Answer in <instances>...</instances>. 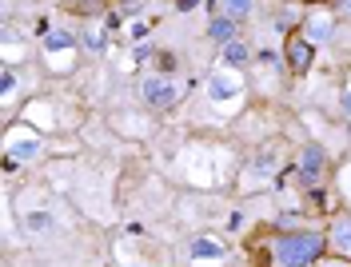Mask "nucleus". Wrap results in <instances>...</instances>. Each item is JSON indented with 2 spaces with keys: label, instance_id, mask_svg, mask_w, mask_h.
I'll use <instances>...</instances> for the list:
<instances>
[{
  "label": "nucleus",
  "instance_id": "obj_16",
  "mask_svg": "<svg viewBox=\"0 0 351 267\" xmlns=\"http://www.w3.org/2000/svg\"><path fill=\"white\" fill-rule=\"evenodd\" d=\"M348 112H351V92H348Z\"/></svg>",
  "mask_w": 351,
  "mask_h": 267
},
{
  "label": "nucleus",
  "instance_id": "obj_9",
  "mask_svg": "<svg viewBox=\"0 0 351 267\" xmlns=\"http://www.w3.org/2000/svg\"><path fill=\"white\" fill-rule=\"evenodd\" d=\"M335 247L351 251V223H335Z\"/></svg>",
  "mask_w": 351,
  "mask_h": 267
},
{
  "label": "nucleus",
  "instance_id": "obj_8",
  "mask_svg": "<svg viewBox=\"0 0 351 267\" xmlns=\"http://www.w3.org/2000/svg\"><path fill=\"white\" fill-rule=\"evenodd\" d=\"M219 4H223L219 12H223V16H232V21H243V16L252 12V0H219Z\"/></svg>",
  "mask_w": 351,
  "mask_h": 267
},
{
  "label": "nucleus",
  "instance_id": "obj_2",
  "mask_svg": "<svg viewBox=\"0 0 351 267\" xmlns=\"http://www.w3.org/2000/svg\"><path fill=\"white\" fill-rule=\"evenodd\" d=\"M144 100L152 104V108H172L176 100H180V88H176L172 80H144Z\"/></svg>",
  "mask_w": 351,
  "mask_h": 267
},
{
  "label": "nucleus",
  "instance_id": "obj_10",
  "mask_svg": "<svg viewBox=\"0 0 351 267\" xmlns=\"http://www.w3.org/2000/svg\"><path fill=\"white\" fill-rule=\"evenodd\" d=\"M48 48H72V36L68 32H48V40H44Z\"/></svg>",
  "mask_w": 351,
  "mask_h": 267
},
{
  "label": "nucleus",
  "instance_id": "obj_12",
  "mask_svg": "<svg viewBox=\"0 0 351 267\" xmlns=\"http://www.w3.org/2000/svg\"><path fill=\"white\" fill-rule=\"evenodd\" d=\"M84 44L92 48V52H100V48H104V36H100V32H88V36H84Z\"/></svg>",
  "mask_w": 351,
  "mask_h": 267
},
{
  "label": "nucleus",
  "instance_id": "obj_17",
  "mask_svg": "<svg viewBox=\"0 0 351 267\" xmlns=\"http://www.w3.org/2000/svg\"><path fill=\"white\" fill-rule=\"evenodd\" d=\"M348 16H351V0H348Z\"/></svg>",
  "mask_w": 351,
  "mask_h": 267
},
{
  "label": "nucleus",
  "instance_id": "obj_5",
  "mask_svg": "<svg viewBox=\"0 0 351 267\" xmlns=\"http://www.w3.org/2000/svg\"><path fill=\"white\" fill-rule=\"evenodd\" d=\"M300 176H304L307 183L324 176V152H319V148H304V160H300Z\"/></svg>",
  "mask_w": 351,
  "mask_h": 267
},
{
  "label": "nucleus",
  "instance_id": "obj_13",
  "mask_svg": "<svg viewBox=\"0 0 351 267\" xmlns=\"http://www.w3.org/2000/svg\"><path fill=\"white\" fill-rule=\"evenodd\" d=\"M199 0H176V12H192Z\"/></svg>",
  "mask_w": 351,
  "mask_h": 267
},
{
  "label": "nucleus",
  "instance_id": "obj_6",
  "mask_svg": "<svg viewBox=\"0 0 351 267\" xmlns=\"http://www.w3.org/2000/svg\"><path fill=\"white\" fill-rule=\"evenodd\" d=\"M188 255L192 259H219L223 255V244H216V240H192L188 244Z\"/></svg>",
  "mask_w": 351,
  "mask_h": 267
},
{
  "label": "nucleus",
  "instance_id": "obj_14",
  "mask_svg": "<svg viewBox=\"0 0 351 267\" xmlns=\"http://www.w3.org/2000/svg\"><path fill=\"white\" fill-rule=\"evenodd\" d=\"M160 68H164V72H172V68H176V56H168V52H164V56H160Z\"/></svg>",
  "mask_w": 351,
  "mask_h": 267
},
{
  "label": "nucleus",
  "instance_id": "obj_3",
  "mask_svg": "<svg viewBox=\"0 0 351 267\" xmlns=\"http://www.w3.org/2000/svg\"><path fill=\"white\" fill-rule=\"evenodd\" d=\"M311 52H315V44H311V40H304V36H291V40H287V64H291V72H307V64H311Z\"/></svg>",
  "mask_w": 351,
  "mask_h": 267
},
{
  "label": "nucleus",
  "instance_id": "obj_15",
  "mask_svg": "<svg viewBox=\"0 0 351 267\" xmlns=\"http://www.w3.org/2000/svg\"><path fill=\"white\" fill-rule=\"evenodd\" d=\"M48 223H52L48 216H32V220H28V227H48Z\"/></svg>",
  "mask_w": 351,
  "mask_h": 267
},
{
  "label": "nucleus",
  "instance_id": "obj_4",
  "mask_svg": "<svg viewBox=\"0 0 351 267\" xmlns=\"http://www.w3.org/2000/svg\"><path fill=\"white\" fill-rule=\"evenodd\" d=\"M236 24L240 21H232V16H212V24H208V40H216V44H232L236 40Z\"/></svg>",
  "mask_w": 351,
  "mask_h": 267
},
{
  "label": "nucleus",
  "instance_id": "obj_1",
  "mask_svg": "<svg viewBox=\"0 0 351 267\" xmlns=\"http://www.w3.org/2000/svg\"><path fill=\"white\" fill-rule=\"evenodd\" d=\"M328 247L324 231H300V236H280L276 240V264L280 267H307Z\"/></svg>",
  "mask_w": 351,
  "mask_h": 267
},
{
  "label": "nucleus",
  "instance_id": "obj_7",
  "mask_svg": "<svg viewBox=\"0 0 351 267\" xmlns=\"http://www.w3.org/2000/svg\"><path fill=\"white\" fill-rule=\"evenodd\" d=\"M223 60L228 64H243V60H252V48L243 44V40H232V44L223 48Z\"/></svg>",
  "mask_w": 351,
  "mask_h": 267
},
{
  "label": "nucleus",
  "instance_id": "obj_11",
  "mask_svg": "<svg viewBox=\"0 0 351 267\" xmlns=\"http://www.w3.org/2000/svg\"><path fill=\"white\" fill-rule=\"evenodd\" d=\"M328 32H331V21H319V24L311 21V44H319V40H324Z\"/></svg>",
  "mask_w": 351,
  "mask_h": 267
}]
</instances>
